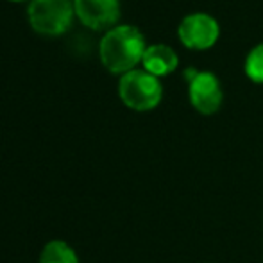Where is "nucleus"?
<instances>
[{
  "instance_id": "nucleus-10",
  "label": "nucleus",
  "mask_w": 263,
  "mask_h": 263,
  "mask_svg": "<svg viewBox=\"0 0 263 263\" xmlns=\"http://www.w3.org/2000/svg\"><path fill=\"white\" fill-rule=\"evenodd\" d=\"M13 2H24V0H13Z\"/></svg>"
},
{
  "instance_id": "nucleus-1",
  "label": "nucleus",
  "mask_w": 263,
  "mask_h": 263,
  "mask_svg": "<svg viewBox=\"0 0 263 263\" xmlns=\"http://www.w3.org/2000/svg\"><path fill=\"white\" fill-rule=\"evenodd\" d=\"M145 38L135 25H117L101 40L99 54L104 66L113 73H127L143 59Z\"/></svg>"
},
{
  "instance_id": "nucleus-4",
  "label": "nucleus",
  "mask_w": 263,
  "mask_h": 263,
  "mask_svg": "<svg viewBox=\"0 0 263 263\" xmlns=\"http://www.w3.org/2000/svg\"><path fill=\"white\" fill-rule=\"evenodd\" d=\"M179 40L192 50H206L217 43L220 36V25L206 13H192L184 16L177 29Z\"/></svg>"
},
{
  "instance_id": "nucleus-3",
  "label": "nucleus",
  "mask_w": 263,
  "mask_h": 263,
  "mask_svg": "<svg viewBox=\"0 0 263 263\" xmlns=\"http://www.w3.org/2000/svg\"><path fill=\"white\" fill-rule=\"evenodd\" d=\"M76 13L70 0H31L29 22L32 29L42 34L55 36L65 32L72 24Z\"/></svg>"
},
{
  "instance_id": "nucleus-5",
  "label": "nucleus",
  "mask_w": 263,
  "mask_h": 263,
  "mask_svg": "<svg viewBox=\"0 0 263 263\" xmlns=\"http://www.w3.org/2000/svg\"><path fill=\"white\" fill-rule=\"evenodd\" d=\"M188 97L195 109L201 115H213L220 109L224 101L222 84L215 73L201 72L188 83Z\"/></svg>"
},
{
  "instance_id": "nucleus-2",
  "label": "nucleus",
  "mask_w": 263,
  "mask_h": 263,
  "mask_svg": "<svg viewBox=\"0 0 263 263\" xmlns=\"http://www.w3.org/2000/svg\"><path fill=\"white\" fill-rule=\"evenodd\" d=\"M118 95L122 102L135 111L154 109L163 97V86L156 76L147 70H131L124 73L118 83Z\"/></svg>"
},
{
  "instance_id": "nucleus-9",
  "label": "nucleus",
  "mask_w": 263,
  "mask_h": 263,
  "mask_svg": "<svg viewBox=\"0 0 263 263\" xmlns=\"http://www.w3.org/2000/svg\"><path fill=\"white\" fill-rule=\"evenodd\" d=\"M246 73L253 83L263 84V43L256 45L246 58Z\"/></svg>"
},
{
  "instance_id": "nucleus-7",
  "label": "nucleus",
  "mask_w": 263,
  "mask_h": 263,
  "mask_svg": "<svg viewBox=\"0 0 263 263\" xmlns=\"http://www.w3.org/2000/svg\"><path fill=\"white\" fill-rule=\"evenodd\" d=\"M143 68L147 70L153 76H168L179 65V59H177V54L170 49L168 45H151L147 47L145 54H143L142 59Z\"/></svg>"
},
{
  "instance_id": "nucleus-8",
  "label": "nucleus",
  "mask_w": 263,
  "mask_h": 263,
  "mask_svg": "<svg viewBox=\"0 0 263 263\" xmlns=\"http://www.w3.org/2000/svg\"><path fill=\"white\" fill-rule=\"evenodd\" d=\"M40 263H77V256L68 243L54 240L43 247L40 254Z\"/></svg>"
},
{
  "instance_id": "nucleus-6",
  "label": "nucleus",
  "mask_w": 263,
  "mask_h": 263,
  "mask_svg": "<svg viewBox=\"0 0 263 263\" xmlns=\"http://www.w3.org/2000/svg\"><path fill=\"white\" fill-rule=\"evenodd\" d=\"M73 9L79 20L95 31L109 27L120 16L118 0H76Z\"/></svg>"
}]
</instances>
